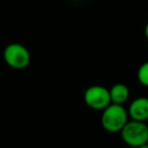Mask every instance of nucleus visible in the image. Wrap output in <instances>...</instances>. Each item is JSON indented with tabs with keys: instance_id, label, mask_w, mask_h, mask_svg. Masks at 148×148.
<instances>
[{
	"instance_id": "0eeeda50",
	"label": "nucleus",
	"mask_w": 148,
	"mask_h": 148,
	"mask_svg": "<svg viewBox=\"0 0 148 148\" xmlns=\"http://www.w3.org/2000/svg\"><path fill=\"white\" fill-rule=\"evenodd\" d=\"M137 79L143 86L148 87V61L144 62L138 68Z\"/></svg>"
},
{
	"instance_id": "6e6552de",
	"label": "nucleus",
	"mask_w": 148,
	"mask_h": 148,
	"mask_svg": "<svg viewBox=\"0 0 148 148\" xmlns=\"http://www.w3.org/2000/svg\"><path fill=\"white\" fill-rule=\"evenodd\" d=\"M144 34H145L146 39L148 40V21H147V23H146V25H145V29H144Z\"/></svg>"
},
{
	"instance_id": "20e7f679",
	"label": "nucleus",
	"mask_w": 148,
	"mask_h": 148,
	"mask_svg": "<svg viewBox=\"0 0 148 148\" xmlns=\"http://www.w3.org/2000/svg\"><path fill=\"white\" fill-rule=\"evenodd\" d=\"M83 99L85 105L95 111H103L112 103L109 89L103 85H91L86 88Z\"/></svg>"
},
{
	"instance_id": "f03ea898",
	"label": "nucleus",
	"mask_w": 148,
	"mask_h": 148,
	"mask_svg": "<svg viewBox=\"0 0 148 148\" xmlns=\"http://www.w3.org/2000/svg\"><path fill=\"white\" fill-rule=\"evenodd\" d=\"M121 138L127 145L132 147H148V126L145 122L128 121L120 131Z\"/></svg>"
},
{
	"instance_id": "39448f33",
	"label": "nucleus",
	"mask_w": 148,
	"mask_h": 148,
	"mask_svg": "<svg viewBox=\"0 0 148 148\" xmlns=\"http://www.w3.org/2000/svg\"><path fill=\"white\" fill-rule=\"evenodd\" d=\"M129 118L136 121L145 122L148 120V97H140L133 99L128 108Z\"/></svg>"
},
{
	"instance_id": "423d86ee",
	"label": "nucleus",
	"mask_w": 148,
	"mask_h": 148,
	"mask_svg": "<svg viewBox=\"0 0 148 148\" xmlns=\"http://www.w3.org/2000/svg\"><path fill=\"white\" fill-rule=\"evenodd\" d=\"M111 101L113 103L124 105L130 97V90L128 86L124 83H115L109 89Z\"/></svg>"
},
{
	"instance_id": "7ed1b4c3",
	"label": "nucleus",
	"mask_w": 148,
	"mask_h": 148,
	"mask_svg": "<svg viewBox=\"0 0 148 148\" xmlns=\"http://www.w3.org/2000/svg\"><path fill=\"white\" fill-rule=\"evenodd\" d=\"M3 59L10 68L15 70L25 69L31 63V54L23 45L11 43L3 50Z\"/></svg>"
},
{
	"instance_id": "f257e3e1",
	"label": "nucleus",
	"mask_w": 148,
	"mask_h": 148,
	"mask_svg": "<svg viewBox=\"0 0 148 148\" xmlns=\"http://www.w3.org/2000/svg\"><path fill=\"white\" fill-rule=\"evenodd\" d=\"M101 112V126L106 131L110 133L120 132L129 119L128 111L123 107V105L111 103Z\"/></svg>"
}]
</instances>
